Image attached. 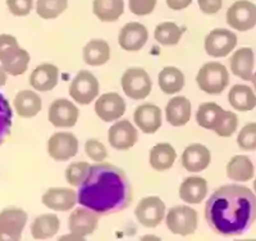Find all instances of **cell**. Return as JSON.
<instances>
[{
    "label": "cell",
    "mask_w": 256,
    "mask_h": 241,
    "mask_svg": "<svg viewBox=\"0 0 256 241\" xmlns=\"http://www.w3.org/2000/svg\"><path fill=\"white\" fill-rule=\"evenodd\" d=\"M42 107L41 98L32 90H20L14 98L16 112L22 118H34Z\"/></svg>",
    "instance_id": "24"
},
{
    "label": "cell",
    "mask_w": 256,
    "mask_h": 241,
    "mask_svg": "<svg viewBox=\"0 0 256 241\" xmlns=\"http://www.w3.org/2000/svg\"><path fill=\"white\" fill-rule=\"evenodd\" d=\"M8 73L4 71V68L0 66V87L4 86V85L6 84V81H8Z\"/></svg>",
    "instance_id": "46"
},
{
    "label": "cell",
    "mask_w": 256,
    "mask_h": 241,
    "mask_svg": "<svg viewBox=\"0 0 256 241\" xmlns=\"http://www.w3.org/2000/svg\"><path fill=\"white\" fill-rule=\"evenodd\" d=\"M255 168L250 158L246 155H234L227 164V176L230 180L246 182L254 177Z\"/></svg>",
    "instance_id": "28"
},
{
    "label": "cell",
    "mask_w": 256,
    "mask_h": 241,
    "mask_svg": "<svg viewBox=\"0 0 256 241\" xmlns=\"http://www.w3.org/2000/svg\"><path fill=\"white\" fill-rule=\"evenodd\" d=\"M95 113L104 122H113L126 113V102L120 94H102L95 103Z\"/></svg>",
    "instance_id": "13"
},
{
    "label": "cell",
    "mask_w": 256,
    "mask_h": 241,
    "mask_svg": "<svg viewBox=\"0 0 256 241\" xmlns=\"http://www.w3.org/2000/svg\"><path fill=\"white\" fill-rule=\"evenodd\" d=\"M159 87L168 95L180 93L184 86V76L178 68L166 67L159 73Z\"/></svg>",
    "instance_id": "33"
},
{
    "label": "cell",
    "mask_w": 256,
    "mask_h": 241,
    "mask_svg": "<svg viewBox=\"0 0 256 241\" xmlns=\"http://www.w3.org/2000/svg\"><path fill=\"white\" fill-rule=\"evenodd\" d=\"M176 158L177 153L170 144L168 142L158 144L150 151V166L155 171H166L174 164Z\"/></svg>",
    "instance_id": "29"
},
{
    "label": "cell",
    "mask_w": 256,
    "mask_h": 241,
    "mask_svg": "<svg viewBox=\"0 0 256 241\" xmlns=\"http://www.w3.org/2000/svg\"><path fill=\"white\" fill-rule=\"evenodd\" d=\"M46 208L56 212H67L78 203V195L74 190L67 187H50L41 199Z\"/></svg>",
    "instance_id": "14"
},
{
    "label": "cell",
    "mask_w": 256,
    "mask_h": 241,
    "mask_svg": "<svg viewBox=\"0 0 256 241\" xmlns=\"http://www.w3.org/2000/svg\"><path fill=\"white\" fill-rule=\"evenodd\" d=\"M251 81H252V84H254V89H255V90H256V73H254L252 80H251Z\"/></svg>",
    "instance_id": "47"
},
{
    "label": "cell",
    "mask_w": 256,
    "mask_h": 241,
    "mask_svg": "<svg viewBox=\"0 0 256 241\" xmlns=\"http://www.w3.org/2000/svg\"><path fill=\"white\" fill-rule=\"evenodd\" d=\"M9 12L16 17H24L30 15L32 7H34V0H6Z\"/></svg>",
    "instance_id": "41"
},
{
    "label": "cell",
    "mask_w": 256,
    "mask_h": 241,
    "mask_svg": "<svg viewBox=\"0 0 256 241\" xmlns=\"http://www.w3.org/2000/svg\"><path fill=\"white\" fill-rule=\"evenodd\" d=\"M100 85L98 79L88 71H80L70 86V95L78 104L88 105L96 99Z\"/></svg>",
    "instance_id": "7"
},
{
    "label": "cell",
    "mask_w": 256,
    "mask_h": 241,
    "mask_svg": "<svg viewBox=\"0 0 256 241\" xmlns=\"http://www.w3.org/2000/svg\"><path fill=\"white\" fill-rule=\"evenodd\" d=\"M59 71L56 66L50 63L40 64L32 71L30 84L38 91H50L58 85Z\"/></svg>",
    "instance_id": "20"
},
{
    "label": "cell",
    "mask_w": 256,
    "mask_h": 241,
    "mask_svg": "<svg viewBox=\"0 0 256 241\" xmlns=\"http://www.w3.org/2000/svg\"><path fill=\"white\" fill-rule=\"evenodd\" d=\"M237 144L242 150H256V122L248 123L242 128L237 137Z\"/></svg>",
    "instance_id": "39"
},
{
    "label": "cell",
    "mask_w": 256,
    "mask_h": 241,
    "mask_svg": "<svg viewBox=\"0 0 256 241\" xmlns=\"http://www.w3.org/2000/svg\"><path fill=\"white\" fill-rule=\"evenodd\" d=\"M12 109L8 100L0 94V144L9 136L12 130Z\"/></svg>",
    "instance_id": "37"
},
{
    "label": "cell",
    "mask_w": 256,
    "mask_h": 241,
    "mask_svg": "<svg viewBox=\"0 0 256 241\" xmlns=\"http://www.w3.org/2000/svg\"><path fill=\"white\" fill-rule=\"evenodd\" d=\"M166 223L174 235L190 236L198 228V212L187 205L173 206L166 213Z\"/></svg>",
    "instance_id": "4"
},
{
    "label": "cell",
    "mask_w": 256,
    "mask_h": 241,
    "mask_svg": "<svg viewBox=\"0 0 256 241\" xmlns=\"http://www.w3.org/2000/svg\"><path fill=\"white\" fill-rule=\"evenodd\" d=\"M109 142L116 150H128L138 140V134L134 126L127 119H122L114 123L109 128Z\"/></svg>",
    "instance_id": "15"
},
{
    "label": "cell",
    "mask_w": 256,
    "mask_h": 241,
    "mask_svg": "<svg viewBox=\"0 0 256 241\" xmlns=\"http://www.w3.org/2000/svg\"><path fill=\"white\" fill-rule=\"evenodd\" d=\"M210 160V150L201 144H192L187 146L182 154V166L188 172L204 171L209 167Z\"/></svg>",
    "instance_id": "19"
},
{
    "label": "cell",
    "mask_w": 256,
    "mask_h": 241,
    "mask_svg": "<svg viewBox=\"0 0 256 241\" xmlns=\"http://www.w3.org/2000/svg\"><path fill=\"white\" fill-rule=\"evenodd\" d=\"M238 126V117L233 112H224L223 117H222L220 122H219L218 127L216 128V134L220 137H230L232 136L237 130Z\"/></svg>",
    "instance_id": "38"
},
{
    "label": "cell",
    "mask_w": 256,
    "mask_h": 241,
    "mask_svg": "<svg viewBox=\"0 0 256 241\" xmlns=\"http://www.w3.org/2000/svg\"><path fill=\"white\" fill-rule=\"evenodd\" d=\"M196 82L204 93L218 95L223 93L230 84V73L224 64L219 62H209L200 68L196 76Z\"/></svg>",
    "instance_id": "3"
},
{
    "label": "cell",
    "mask_w": 256,
    "mask_h": 241,
    "mask_svg": "<svg viewBox=\"0 0 256 241\" xmlns=\"http://www.w3.org/2000/svg\"><path fill=\"white\" fill-rule=\"evenodd\" d=\"M237 45V36L226 29H216L205 38V50L212 58H224Z\"/></svg>",
    "instance_id": "10"
},
{
    "label": "cell",
    "mask_w": 256,
    "mask_h": 241,
    "mask_svg": "<svg viewBox=\"0 0 256 241\" xmlns=\"http://www.w3.org/2000/svg\"><path fill=\"white\" fill-rule=\"evenodd\" d=\"M228 102L237 111L248 112L256 107V95L246 85H234L228 94Z\"/></svg>",
    "instance_id": "27"
},
{
    "label": "cell",
    "mask_w": 256,
    "mask_h": 241,
    "mask_svg": "<svg viewBox=\"0 0 256 241\" xmlns=\"http://www.w3.org/2000/svg\"><path fill=\"white\" fill-rule=\"evenodd\" d=\"M94 15L102 22H116L124 12L123 0H94Z\"/></svg>",
    "instance_id": "30"
},
{
    "label": "cell",
    "mask_w": 256,
    "mask_h": 241,
    "mask_svg": "<svg viewBox=\"0 0 256 241\" xmlns=\"http://www.w3.org/2000/svg\"><path fill=\"white\" fill-rule=\"evenodd\" d=\"M20 48L18 41L14 36L8 35V34H2L0 35V61L6 57L8 54Z\"/></svg>",
    "instance_id": "43"
},
{
    "label": "cell",
    "mask_w": 256,
    "mask_h": 241,
    "mask_svg": "<svg viewBox=\"0 0 256 241\" xmlns=\"http://www.w3.org/2000/svg\"><path fill=\"white\" fill-rule=\"evenodd\" d=\"M134 123L144 134H155L162 126V111L154 104H142L136 108L134 114Z\"/></svg>",
    "instance_id": "18"
},
{
    "label": "cell",
    "mask_w": 256,
    "mask_h": 241,
    "mask_svg": "<svg viewBox=\"0 0 256 241\" xmlns=\"http://www.w3.org/2000/svg\"><path fill=\"white\" fill-rule=\"evenodd\" d=\"M110 58V47L109 44L102 39H94L88 41L84 48V63L92 67L102 66Z\"/></svg>",
    "instance_id": "26"
},
{
    "label": "cell",
    "mask_w": 256,
    "mask_h": 241,
    "mask_svg": "<svg viewBox=\"0 0 256 241\" xmlns=\"http://www.w3.org/2000/svg\"><path fill=\"white\" fill-rule=\"evenodd\" d=\"M137 221L142 226L154 228L159 226L166 215V204L158 196H148L141 199L134 209Z\"/></svg>",
    "instance_id": "9"
},
{
    "label": "cell",
    "mask_w": 256,
    "mask_h": 241,
    "mask_svg": "<svg viewBox=\"0 0 256 241\" xmlns=\"http://www.w3.org/2000/svg\"><path fill=\"white\" fill-rule=\"evenodd\" d=\"M27 213L20 208L10 206L0 212V241H18L26 226Z\"/></svg>",
    "instance_id": "6"
},
{
    "label": "cell",
    "mask_w": 256,
    "mask_h": 241,
    "mask_svg": "<svg viewBox=\"0 0 256 241\" xmlns=\"http://www.w3.org/2000/svg\"><path fill=\"white\" fill-rule=\"evenodd\" d=\"M78 187V203L99 215L122 212L132 201L127 174L110 163L100 162L91 166L88 177Z\"/></svg>",
    "instance_id": "2"
},
{
    "label": "cell",
    "mask_w": 256,
    "mask_h": 241,
    "mask_svg": "<svg viewBox=\"0 0 256 241\" xmlns=\"http://www.w3.org/2000/svg\"><path fill=\"white\" fill-rule=\"evenodd\" d=\"M152 82L142 68H128L122 76V89L130 99L142 100L152 93Z\"/></svg>",
    "instance_id": "5"
},
{
    "label": "cell",
    "mask_w": 256,
    "mask_h": 241,
    "mask_svg": "<svg viewBox=\"0 0 256 241\" xmlns=\"http://www.w3.org/2000/svg\"><path fill=\"white\" fill-rule=\"evenodd\" d=\"M166 121L174 127L184 126L191 118V103L184 96H174L166 108Z\"/></svg>",
    "instance_id": "21"
},
{
    "label": "cell",
    "mask_w": 256,
    "mask_h": 241,
    "mask_svg": "<svg viewBox=\"0 0 256 241\" xmlns=\"http://www.w3.org/2000/svg\"><path fill=\"white\" fill-rule=\"evenodd\" d=\"M80 111L76 105L67 99H56L49 108V121L58 128H70L78 121Z\"/></svg>",
    "instance_id": "12"
},
{
    "label": "cell",
    "mask_w": 256,
    "mask_h": 241,
    "mask_svg": "<svg viewBox=\"0 0 256 241\" xmlns=\"http://www.w3.org/2000/svg\"><path fill=\"white\" fill-rule=\"evenodd\" d=\"M224 109L216 103L201 104L196 113V122L200 127L206 130H216L224 114Z\"/></svg>",
    "instance_id": "31"
},
{
    "label": "cell",
    "mask_w": 256,
    "mask_h": 241,
    "mask_svg": "<svg viewBox=\"0 0 256 241\" xmlns=\"http://www.w3.org/2000/svg\"><path fill=\"white\" fill-rule=\"evenodd\" d=\"M227 24L237 31H248L256 25V6L248 0H237L228 8Z\"/></svg>",
    "instance_id": "8"
},
{
    "label": "cell",
    "mask_w": 256,
    "mask_h": 241,
    "mask_svg": "<svg viewBox=\"0 0 256 241\" xmlns=\"http://www.w3.org/2000/svg\"><path fill=\"white\" fill-rule=\"evenodd\" d=\"M155 40L164 47L177 45L182 38V30L174 22H163L158 25L154 32Z\"/></svg>",
    "instance_id": "34"
},
{
    "label": "cell",
    "mask_w": 256,
    "mask_h": 241,
    "mask_svg": "<svg viewBox=\"0 0 256 241\" xmlns=\"http://www.w3.org/2000/svg\"><path fill=\"white\" fill-rule=\"evenodd\" d=\"M155 6L156 0H130V11L138 17L150 15L154 11Z\"/></svg>",
    "instance_id": "42"
},
{
    "label": "cell",
    "mask_w": 256,
    "mask_h": 241,
    "mask_svg": "<svg viewBox=\"0 0 256 241\" xmlns=\"http://www.w3.org/2000/svg\"><path fill=\"white\" fill-rule=\"evenodd\" d=\"M68 0H38L36 12L44 20H54L67 9Z\"/></svg>",
    "instance_id": "35"
},
{
    "label": "cell",
    "mask_w": 256,
    "mask_h": 241,
    "mask_svg": "<svg viewBox=\"0 0 256 241\" xmlns=\"http://www.w3.org/2000/svg\"><path fill=\"white\" fill-rule=\"evenodd\" d=\"M84 153L90 159L95 160L96 163L104 162L108 158V150L102 141L96 139H90L84 144Z\"/></svg>",
    "instance_id": "40"
},
{
    "label": "cell",
    "mask_w": 256,
    "mask_h": 241,
    "mask_svg": "<svg viewBox=\"0 0 256 241\" xmlns=\"http://www.w3.org/2000/svg\"><path fill=\"white\" fill-rule=\"evenodd\" d=\"M191 3L192 0H166V6L173 11H182V9L187 8Z\"/></svg>",
    "instance_id": "45"
},
{
    "label": "cell",
    "mask_w": 256,
    "mask_h": 241,
    "mask_svg": "<svg viewBox=\"0 0 256 241\" xmlns=\"http://www.w3.org/2000/svg\"><path fill=\"white\" fill-rule=\"evenodd\" d=\"M148 39V29L142 24L131 22L127 24L120 34V45L126 52H138L144 48Z\"/></svg>",
    "instance_id": "17"
},
{
    "label": "cell",
    "mask_w": 256,
    "mask_h": 241,
    "mask_svg": "<svg viewBox=\"0 0 256 241\" xmlns=\"http://www.w3.org/2000/svg\"><path fill=\"white\" fill-rule=\"evenodd\" d=\"M205 219L216 235H244L256 221V195L246 186H222L206 201Z\"/></svg>",
    "instance_id": "1"
},
{
    "label": "cell",
    "mask_w": 256,
    "mask_h": 241,
    "mask_svg": "<svg viewBox=\"0 0 256 241\" xmlns=\"http://www.w3.org/2000/svg\"><path fill=\"white\" fill-rule=\"evenodd\" d=\"M91 166L88 162H74L70 163L68 168L66 169V178L68 183L72 186H80L90 172Z\"/></svg>",
    "instance_id": "36"
},
{
    "label": "cell",
    "mask_w": 256,
    "mask_h": 241,
    "mask_svg": "<svg viewBox=\"0 0 256 241\" xmlns=\"http://www.w3.org/2000/svg\"><path fill=\"white\" fill-rule=\"evenodd\" d=\"M208 194V182L202 177H187L180 186V198L188 204H200Z\"/></svg>",
    "instance_id": "22"
},
{
    "label": "cell",
    "mask_w": 256,
    "mask_h": 241,
    "mask_svg": "<svg viewBox=\"0 0 256 241\" xmlns=\"http://www.w3.org/2000/svg\"><path fill=\"white\" fill-rule=\"evenodd\" d=\"M60 228V221L56 214L48 213L41 214L34 219L31 224L32 237L36 240H48L56 235Z\"/></svg>",
    "instance_id": "25"
},
{
    "label": "cell",
    "mask_w": 256,
    "mask_h": 241,
    "mask_svg": "<svg viewBox=\"0 0 256 241\" xmlns=\"http://www.w3.org/2000/svg\"><path fill=\"white\" fill-rule=\"evenodd\" d=\"M254 190H255V194H256V178L255 181H254Z\"/></svg>",
    "instance_id": "48"
},
{
    "label": "cell",
    "mask_w": 256,
    "mask_h": 241,
    "mask_svg": "<svg viewBox=\"0 0 256 241\" xmlns=\"http://www.w3.org/2000/svg\"><path fill=\"white\" fill-rule=\"evenodd\" d=\"M78 151V140L72 132H56L48 141V153L56 162L73 158Z\"/></svg>",
    "instance_id": "11"
},
{
    "label": "cell",
    "mask_w": 256,
    "mask_h": 241,
    "mask_svg": "<svg viewBox=\"0 0 256 241\" xmlns=\"http://www.w3.org/2000/svg\"><path fill=\"white\" fill-rule=\"evenodd\" d=\"M2 67L8 75L20 76L24 75L28 68L30 54L22 48H17L10 54L2 59Z\"/></svg>",
    "instance_id": "32"
},
{
    "label": "cell",
    "mask_w": 256,
    "mask_h": 241,
    "mask_svg": "<svg viewBox=\"0 0 256 241\" xmlns=\"http://www.w3.org/2000/svg\"><path fill=\"white\" fill-rule=\"evenodd\" d=\"M230 71L234 76L244 81L252 80L254 71V52L250 48H241L230 58Z\"/></svg>",
    "instance_id": "23"
},
{
    "label": "cell",
    "mask_w": 256,
    "mask_h": 241,
    "mask_svg": "<svg viewBox=\"0 0 256 241\" xmlns=\"http://www.w3.org/2000/svg\"><path fill=\"white\" fill-rule=\"evenodd\" d=\"M201 12L205 15H216L222 9L223 0H198Z\"/></svg>",
    "instance_id": "44"
},
{
    "label": "cell",
    "mask_w": 256,
    "mask_h": 241,
    "mask_svg": "<svg viewBox=\"0 0 256 241\" xmlns=\"http://www.w3.org/2000/svg\"><path fill=\"white\" fill-rule=\"evenodd\" d=\"M98 213L88 209L86 206L77 208L70 213V233L81 236L84 238L96 231L99 226V217Z\"/></svg>",
    "instance_id": "16"
}]
</instances>
